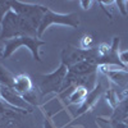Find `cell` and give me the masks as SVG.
<instances>
[{
    "label": "cell",
    "mask_w": 128,
    "mask_h": 128,
    "mask_svg": "<svg viewBox=\"0 0 128 128\" xmlns=\"http://www.w3.org/2000/svg\"><path fill=\"white\" fill-rule=\"evenodd\" d=\"M0 30H2V32H0V40L2 41L19 36L37 37V28L27 19L14 13L12 9L5 14Z\"/></svg>",
    "instance_id": "obj_1"
},
{
    "label": "cell",
    "mask_w": 128,
    "mask_h": 128,
    "mask_svg": "<svg viewBox=\"0 0 128 128\" xmlns=\"http://www.w3.org/2000/svg\"><path fill=\"white\" fill-rule=\"evenodd\" d=\"M14 81H16V76H14V74L0 64V86L13 88Z\"/></svg>",
    "instance_id": "obj_13"
},
{
    "label": "cell",
    "mask_w": 128,
    "mask_h": 128,
    "mask_svg": "<svg viewBox=\"0 0 128 128\" xmlns=\"http://www.w3.org/2000/svg\"><path fill=\"white\" fill-rule=\"evenodd\" d=\"M68 73V68L60 63V66L56 70L49 74H38L37 76V83H38V90L42 96L52 94V92H59L63 90V84L66 81Z\"/></svg>",
    "instance_id": "obj_3"
},
{
    "label": "cell",
    "mask_w": 128,
    "mask_h": 128,
    "mask_svg": "<svg viewBox=\"0 0 128 128\" xmlns=\"http://www.w3.org/2000/svg\"><path fill=\"white\" fill-rule=\"evenodd\" d=\"M3 44H4V51H3L2 58H4V59L9 58L20 46H26L31 51V54H32V56H34V59L37 60V62H41V58H40V48L42 45H46V42L40 40L38 37L19 36V37H14V38L4 40Z\"/></svg>",
    "instance_id": "obj_2"
},
{
    "label": "cell",
    "mask_w": 128,
    "mask_h": 128,
    "mask_svg": "<svg viewBox=\"0 0 128 128\" xmlns=\"http://www.w3.org/2000/svg\"><path fill=\"white\" fill-rule=\"evenodd\" d=\"M10 9L14 13H17L19 17H22L27 19L28 22H31L37 30L41 23V19L46 13V10L49 9L48 6L40 5V4H31V3H22V2H9Z\"/></svg>",
    "instance_id": "obj_5"
},
{
    "label": "cell",
    "mask_w": 128,
    "mask_h": 128,
    "mask_svg": "<svg viewBox=\"0 0 128 128\" xmlns=\"http://www.w3.org/2000/svg\"><path fill=\"white\" fill-rule=\"evenodd\" d=\"M14 127H17L16 120L6 119L3 115H0V128H14Z\"/></svg>",
    "instance_id": "obj_18"
},
{
    "label": "cell",
    "mask_w": 128,
    "mask_h": 128,
    "mask_svg": "<svg viewBox=\"0 0 128 128\" xmlns=\"http://www.w3.org/2000/svg\"><path fill=\"white\" fill-rule=\"evenodd\" d=\"M96 49H98V54H99V56H104V55H106V54H108V52L110 51L112 45L106 44V42H101V44H99L98 46H96Z\"/></svg>",
    "instance_id": "obj_17"
},
{
    "label": "cell",
    "mask_w": 128,
    "mask_h": 128,
    "mask_svg": "<svg viewBox=\"0 0 128 128\" xmlns=\"http://www.w3.org/2000/svg\"><path fill=\"white\" fill-rule=\"evenodd\" d=\"M13 90L17 94H19L22 98H24L26 95H28L30 92H32L35 90L34 88V82H32V80L27 76V74H18V76H16Z\"/></svg>",
    "instance_id": "obj_9"
},
{
    "label": "cell",
    "mask_w": 128,
    "mask_h": 128,
    "mask_svg": "<svg viewBox=\"0 0 128 128\" xmlns=\"http://www.w3.org/2000/svg\"><path fill=\"white\" fill-rule=\"evenodd\" d=\"M20 113L26 114L24 110L16 109L13 106H10L9 104H6L5 101L0 100V115H3L4 118L10 119V120H18L20 118Z\"/></svg>",
    "instance_id": "obj_11"
},
{
    "label": "cell",
    "mask_w": 128,
    "mask_h": 128,
    "mask_svg": "<svg viewBox=\"0 0 128 128\" xmlns=\"http://www.w3.org/2000/svg\"><path fill=\"white\" fill-rule=\"evenodd\" d=\"M44 128H54V126L50 123L49 119H45V122H44Z\"/></svg>",
    "instance_id": "obj_22"
},
{
    "label": "cell",
    "mask_w": 128,
    "mask_h": 128,
    "mask_svg": "<svg viewBox=\"0 0 128 128\" xmlns=\"http://www.w3.org/2000/svg\"><path fill=\"white\" fill-rule=\"evenodd\" d=\"M52 24H60V26H68L72 28H77L80 26V17L77 13H67V14H62V13H55L52 10L48 9L46 13L44 14L41 19V23L37 30V37L41 38L44 32Z\"/></svg>",
    "instance_id": "obj_4"
},
{
    "label": "cell",
    "mask_w": 128,
    "mask_h": 128,
    "mask_svg": "<svg viewBox=\"0 0 128 128\" xmlns=\"http://www.w3.org/2000/svg\"><path fill=\"white\" fill-rule=\"evenodd\" d=\"M115 4L119 6V10L123 16H127V10H126V5L128 4L127 2H115Z\"/></svg>",
    "instance_id": "obj_20"
},
{
    "label": "cell",
    "mask_w": 128,
    "mask_h": 128,
    "mask_svg": "<svg viewBox=\"0 0 128 128\" xmlns=\"http://www.w3.org/2000/svg\"><path fill=\"white\" fill-rule=\"evenodd\" d=\"M98 69L106 77H109L114 83L118 84L122 90H128V69L116 66H99Z\"/></svg>",
    "instance_id": "obj_6"
},
{
    "label": "cell",
    "mask_w": 128,
    "mask_h": 128,
    "mask_svg": "<svg viewBox=\"0 0 128 128\" xmlns=\"http://www.w3.org/2000/svg\"><path fill=\"white\" fill-rule=\"evenodd\" d=\"M94 45H95V37L91 34H84L81 37L80 46L82 50H91V49H94Z\"/></svg>",
    "instance_id": "obj_14"
},
{
    "label": "cell",
    "mask_w": 128,
    "mask_h": 128,
    "mask_svg": "<svg viewBox=\"0 0 128 128\" xmlns=\"http://www.w3.org/2000/svg\"><path fill=\"white\" fill-rule=\"evenodd\" d=\"M0 100H2V86H0Z\"/></svg>",
    "instance_id": "obj_23"
},
{
    "label": "cell",
    "mask_w": 128,
    "mask_h": 128,
    "mask_svg": "<svg viewBox=\"0 0 128 128\" xmlns=\"http://www.w3.org/2000/svg\"><path fill=\"white\" fill-rule=\"evenodd\" d=\"M92 4V2H84V0H83V2H81V5L83 6V9H90L88 6Z\"/></svg>",
    "instance_id": "obj_21"
},
{
    "label": "cell",
    "mask_w": 128,
    "mask_h": 128,
    "mask_svg": "<svg viewBox=\"0 0 128 128\" xmlns=\"http://www.w3.org/2000/svg\"><path fill=\"white\" fill-rule=\"evenodd\" d=\"M102 91H104V90H102L101 83H99V82H98V84L95 86V88H94V90H91V91L88 92V95H87L86 100H84V102L81 105L80 110L77 112V116H80V115L84 114L87 110H90L91 108H94L95 104L98 102V101H99V99L101 98Z\"/></svg>",
    "instance_id": "obj_8"
},
{
    "label": "cell",
    "mask_w": 128,
    "mask_h": 128,
    "mask_svg": "<svg viewBox=\"0 0 128 128\" xmlns=\"http://www.w3.org/2000/svg\"><path fill=\"white\" fill-rule=\"evenodd\" d=\"M106 99H108V102L113 106L114 109L116 108V106H118V104H119V96L116 95V92H115L113 88H109V90H108V94H106Z\"/></svg>",
    "instance_id": "obj_15"
},
{
    "label": "cell",
    "mask_w": 128,
    "mask_h": 128,
    "mask_svg": "<svg viewBox=\"0 0 128 128\" xmlns=\"http://www.w3.org/2000/svg\"><path fill=\"white\" fill-rule=\"evenodd\" d=\"M10 10V4L9 2H5V0H0V26H2V22L5 17V14Z\"/></svg>",
    "instance_id": "obj_16"
},
{
    "label": "cell",
    "mask_w": 128,
    "mask_h": 128,
    "mask_svg": "<svg viewBox=\"0 0 128 128\" xmlns=\"http://www.w3.org/2000/svg\"><path fill=\"white\" fill-rule=\"evenodd\" d=\"M119 59H120V62L124 64L126 67L128 66V50H124V51L119 52Z\"/></svg>",
    "instance_id": "obj_19"
},
{
    "label": "cell",
    "mask_w": 128,
    "mask_h": 128,
    "mask_svg": "<svg viewBox=\"0 0 128 128\" xmlns=\"http://www.w3.org/2000/svg\"><path fill=\"white\" fill-rule=\"evenodd\" d=\"M2 100L5 101L6 104H9L10 106H13L16 109H20L24 110L26 113H32L34 108L32 105H30L19 94H17L13 88L10 87H4L2 86Z\"/></svg>",
    "instance_id": "obj_7"
},
{
    "label": "cell",
    "mask_w": 128,
    "mask_h": 128,
    "mask_svg": "<svg viewBox=\"0 0 128 128\" xmlns=\"http://www.w3.org/2000/svg\"><path fill=\"white\" fill-rule=\"evenodd\" d=\"M88 90L83 86H74L73 91L70 92L69 98H68V102L69 104H83L86 100L87 95H88Z\"/></svg>",
    "instance_id": "obj_12"
},
{
    "label": "cell",
    "mask_w": 128,
    "mask_h": 128,
    "mask_svg": "<svg viewBox=\"0 0 128 128\" xmlns=\"http://www.w3.org/2000/svg\"><path fill=\"white\" fill-rule=\"evenodd\" d=\"M128 116V90L124 91V94L119 98V104L115 108V112L112 116L113 124L115 126L116 123L123 122Z\"/></svg>",
    "instance_id": "obj_10"
}]
</instances>
